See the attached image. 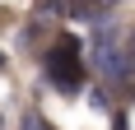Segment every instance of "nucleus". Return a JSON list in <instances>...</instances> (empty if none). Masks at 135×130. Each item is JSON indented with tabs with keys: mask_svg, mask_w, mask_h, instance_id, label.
<instances>
[{
	"mask_svg": "<svg viewBox=\"0 0 135 130\" xmlns=\"http://www.w3.org/2000/svg\"><path fill=\"white\" fill-rule=\"evenodd\" d=\"M42 74L51 79L56 88H65V93H75L84 84V61H79V37H61L51 47V51H47V61H42Z\"/></svg>",
	"mask_w": 135,
	"mask_h": 130,
	"instance_id": "f257e3e1",
	"label": "nucleus"
},
{
	"mask_svg": "<svg viewBox=\"0 0 135 130\" xmlns=\"http://www.w3.org/2000/svg\"><path fill=\"white\" fill-rule=\"evenodd\" d=\"M42 19H70V0H37Z\"/></svg>",
	"mask_w": 135,
	"mask_h": 130,
	"instance_id": "f03ea898",
	"label": "nucleus"
},
{
	"mask_svg": "<svg viewBox=\"0 0 135 130\" xmlns=\"http://www.w3.org/2000/svg\"><path fill=\"white\" fill-rule=\"evenodd\" d=\"M103 70H107V74H126V70H131V61H126L121 51H103Z\"/></svg>",
	"mask_w": 135,
	"mask_h": 130,
	"instance_id": "7ed1b4c3",
	"label": "nucleus"
},
{
	"mask_svg": "<svg viewBox=\"0 0 135 130\" xmlns=\"http://www.w3.org/2000/svg\"><path fill=\"white\" fill-rule=\"evenodd\" d=\"M23 130H51V121L37 116V112H28V116H23Z\"/></svg>",
	"mask_w": 135,
	"mask_h": 130,
	"instance_id": "20e7f679",
	"label": "nucleus"
},
{
	"mask_svg": "<svg viewBox=\"0 0 135 130\" xmlns=\"http://www.w3.org/2000/svg\"><path fill=\"white\" fill-rule=\"evenodd\" d=\"M0 70H5V51H0Z\"/></svg>",
	"mask_w": 135,
	"mask_h": 130,
	"instance_id": "39448f33",
	"label": "nucleus"
}]
</instances>
